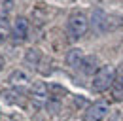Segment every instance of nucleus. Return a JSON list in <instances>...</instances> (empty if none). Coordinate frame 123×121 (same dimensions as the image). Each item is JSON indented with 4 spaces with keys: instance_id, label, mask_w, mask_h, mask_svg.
I'll return each instance as SVG.
<instances>
[{
    "instance_id": "f257e3e1",
    "label": "nucleus",
    "mask_w": 123,
    "mask_h": 121,
    "mask_svg": "<svg viewBox=\"0 0 123 121\" xmlns=\"http://www.w3.org/2000/svg\"><path fill=\"white\" fill-rule=\"evenodd\" d=\"M114 76H116V68H114V66H110V64L102 66V68L95 74V78H93L91 89L95 91V93H104V91H108L112 87V83H114Z\"/></svg>"
},
{
    "instance_id": "f03ea898",
    "label": "nucleus",
    "mask_w": 123,
    "mask_h": 121,
    "mask_svg": "<svg viewBox=\"0 0 123 121\" xmlns=\"http://www.w3.org/2000/svg\"><path fill=\"white\" fill-rule=\"evenodd\" d=\"M89 29V19L87 15H83L81 12H76L68 17V23H66V30L70 34L72 40H80Z\"/></svg>"
},
{
    "instance_id": "7ed1b4c3",
    "label": "nucleus",
    "mask_w": 123,
    "mask_h": 121,
    "mask_svg": "<svg viewBox=\"0 0 123 121\" xmlns=\"http://www.w3.org/2000/svg\"><path fill=\"white\" fill-rule=\"evenodd\" d=\"M108 110H110V106L106 100H97V102L89 104V108L85 110L83 121H102L108 115Z\"/></svg>"
},
{
    "instance_id": "20e7f679",
    "label": "nucleus",
    "mask_w": 123,
    "mask_h": 121,
    "mask_svg": "<svg viewBox=\"0 0 123 121\" xmlns=\"http://www.w3.org/2000/svg\"><path fill=\"white\" fill-rule=\"evenodd\" d=\"M31 98L36 106H44L49 100V89L44 81H34L31 85Z\"/></svg>"
},
{
    "instance_id": "39448f33",
    "label": "nucleus",
    "mask_w": 123,
    "mask_h": 121,
    "mask_svg": "<svg viewBox=\"0 0 123 121\" xmlns=\"http://www.w3.org/2000/svg\"><path fill=\"white\" fill-rule=\"evenodd\" d=\"M108 19L110 15H106L104 10H93L91 12V19H89V25L95 32H106L108 30Z\"/></svg>"
},
{
    "instance_id": "423d86ee",
    "label": "nucleus",
    "mask_w": 123,
    "mask_h": 121,
    "mask_svg": "<svg viewBox=\"0 0 123 121\" xmlns=\"http://www.w3.org/2000/svg\"><path fill=\"white\" fill-rule=\"evenodd\" d=\"M8 83L13 87V89H23V87H27L29 83H31V78H29V74L25 72V70H13L12 74H10V78H8Z\"/></svg>"
},
{
    "instance_id": "0eeeda50",
    "label": "nucleus",
    "mask_w": 123,
    "mask_h": 121,
    "mask_svg": "<svg viewBox=\"0 0 123 121\" xmlns=\"http://www.w3.org/2000/svg\"><path fill=\"white\" fill-rule=\"evenodd\" d=\"M112 98L114 100H123V64L116 68V76H114V83H112Z\"/></svg>"
},
{
    "instance_id": "6e6552de",
    "label": "nucleus",
    "mask_w": 123,
    "mask_h": 121,
    "mask_svg": "<svg viewBox=\"0 0 123 121\" xmlns=\"http://www.w3.org/2000/svg\"><path fill=\"white\" fill-rule=\"evenodd\" d=\"M29 34V21L25 17H15L12 23V36L15 40H25Z\"/></svg>"
},
{
    "instance_id": "1a4fd4ad",
    "label": "nucleus",
    "mask_w": 123,
    "mask_h": 121,
    "mask_svg": "<svg viewBox=\"0 0 123 121\" xmlns=\"http://www.w3.org/2000/svg\"><path fill=\"white\" fill-rule=\"evenodd\" d=\"M80 68L83 70V74L95 76L98 70H100V68H98V59H97L95 55H87V57H83V62H81Z\"/></svg>"
},
{
    "instance_id": "9d476101",
    "label": "nucleus",
    "mask_w": 123,
    "mask_h": 121,
    "mask_svg": "<svg viewBox=\"0 0 123 121\" xmlns=\"http://www.w3.org/2000/svg\"><path fill=\"white\" fill-rule=\"evenodd\" d=\"M83 51L81 49H78V47H74V49H70L68 53H66V64L70 66V68H80L81 66V62H83Z\"/></svg>"
},
{
    "instance_id": "9b49d317",
    "label": "nucleus",
    "mask_w": 123,
    "mask_h": 121,
    "mask_svg": "<svg viewBox=\"0 0 123 121\" xmlns=\"http://www.w3.org/2000/svg\"><path fill=\"white\" fill-rule=\"evenodd\" d=\"M25 62H27L29 66H32V68H36L38 62H40V51H38V49H29L27 55H25Z\"/></svg>"
},
{
    "instance_id": "f8f14e48",
    "label": "nucleus",
    "mask_w": 123,
    "mask_h": 121,
    "mask_svg": "<svg viewBox=\"0 0 123 121\" xmlns=\"http://www.w3.org/2000/svg\"><path fill=\"white\" fill-rule=\"evenodd\" d=\"M13 4L15 0H0V19H6L10 12L13 10Z\"/></svg>"
},
{
    "instance_id": "ddd939ff",
    "label": "nucleus",
    "mask_w": 123,
    "mask_h": 121,
    "mask_svg": "<svg viewBox=\"0 0 123 121\" xmlns=\"http://www.w3.org/2000/svg\"><path fill=\"white\" fill-rule=\"evenodd\" d=\"M10 34H12V27H10L8 19H0V44L6 42Z\"/></svg>"
},
{
    "instance_id": "4468645a",
    "label": "nucleus",
    "mask_w": 123,
    "mask_h": 121,
    "mask_svg": "<svg viewBox=\"0 0 123 121\" xmlns=\"http://www.w3.org/2000/svg\"><path fill=\"white\" fill-rule=\"evenodd\" d=\"M110 121H123V114H116V115H112Z\"/></svg>"
},
{
    "instance_id": "2eb2a0df",
    "label": "nucleus",
    "mask_w": 123,
    "mask_h": 121,
    "mask_svg": "<svg viewBox=\"0 0 123 121\" xmlns=\"http://www.w3.org/2000/svg\"><path fill=\"white\" fill-rule=\"evenodd\" d=\"M2 68H4V57L0 55V70H2Z\"/></svg>"
}]
</instances>
